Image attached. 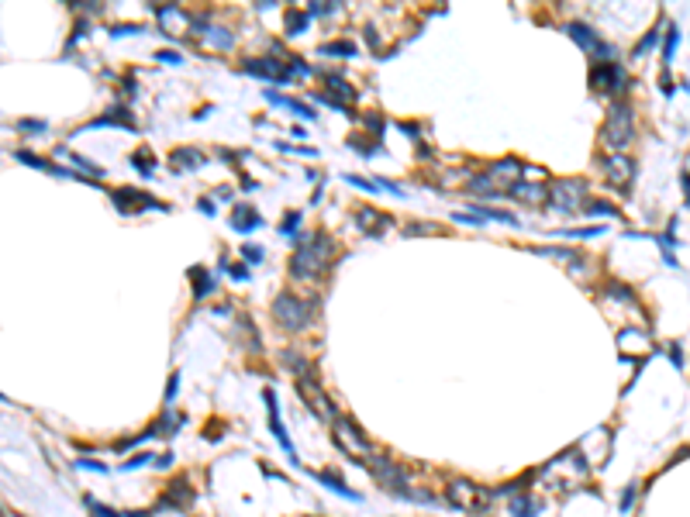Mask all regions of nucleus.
Masks as SVG:
<instances>
[{
  "label": "nucleus",
  "mask_w": 690,
  "mask_h": 517,
  "mask_svg": "<svg viewBox=\"0 0 690 517\" xmlns=\"http://www.w3.org/2000/svg\"><path fill=\"white\" fill-rule=\"evenodd\" d=\"M335 255H338V245L332 241V234L314 231L311 238H304L297 245V252L290 258V276L301 280V283H314L318 276L328 273V266L335 263Z\"/></svg>",
  "instance_id": "nucleus-1"
},
{
  "label": "nucleus",
  "mask_w": 690,
  "mask_h": 517,
  "mask_svg": "<svg viewBox=\"0 0 690 517\" xmlns=\"http://www.w3.org/2000/svg\"><path fill=\"white\" fill-rule=\"evenodd\" d=\"M632 138H635V118H632V107H628V104H611L607 121H604V128H601V142H604L614 155H621V148H628Z\"/></svg>",
  "instance_id": "nucleus-2"
},
{
  "label": "nucleus",
  "mask_w": 690,
  "mask_h": 517,
  "mask_svg": "<svg viewBox=\"0 0 690 517\" xmlns=\"http://www.w3.org/2000/svg\"><path fill=\"white\" fill-rule=\"evenodd\" d=\"M518 176H521V162H518V159H501V162H494L487 173L473 176L470 186H473V190H487V193L497 197L501 190H511V186L518 183Z\"/></svg>",
  "instance_id": "nucleus-3"
},
{
  "label": "nucleus",
  "mask_w": 690,
  "mask_h": 517,
  "mask_svg": "<svg viewBox=\"0 0 690 517\" xmlns=\"http://www.w3.org/2000/svg\"><path fill=\"white\" fill-rule=\"evenodd\" d=\"M366 469H369V476H373L383 490H390L393 496H404V500L414 496V486L407 483L404 469H397L387 455H373V459H366Z\"/></svg>",
  "instance_id": "nucleus-4"
},
{
  "label": "nucleus",
  "mask_w": 690,
  "mask_h": 517,
  "mask_svg": "<svg viewBox=\"0 0 690 517\" xmlns=\"http://www.w3.org/2000/svg\"><path fill=\"white\" fill-rule=\"evenodd\" d=\"M311 314H314V304H304V300L294 297V294H280V297L273 300V318H277V324H280L283 331H301V328L311 321Z\"/></svg>",
  "instance_id": "nucleus-5"
},
{
  "label": "nucleus",
  "mask_w": 690,
  "mask_h": 517,
  "mask_svg": "<svg viewBox=\"0 0 690 517\" xmlns=\"http://www.w3.org/2000/svg\"><path fill=\"white\" fill-rule=\"evenodd\" d=\"M625 83H628V76H625L621 63H594L590 87L597 94H618V90H625Z\"/></svg>",
  "instance_id": "nucleus-6"
},
{
  "label": "nucleus",
  "mask_w": 690,
  "mask_h": 517,
  "mask_svg": "<svg viewBox=\"0 0 690 517\" xmlns=\"http://www.w3.org/2000/svg\"><path fill=\"white\" fill-rule=\"evenodd\" d=\"M580 193H587V183L583 179H559L549 193V207L556 210H566V214H576L580 210Z\"/></svg>",
  "instance_id": "nucleus-7"
},
{
  "label": "nucleus",
  "mask_w": 690,
  "mask_h": 517,
  "mask_svg": "<svg viewBox=\"0 0 690 517\" xmlns=\"http://www.w3.org/2000/svg\"><path fill=\"white\" fill-rule=\"evenodd\" d=\"M111 204H114L121 214H142V210H149V207H155V210H166V204H155L149 193H142V190H131V186H121V190H114V193H111Z\"/></svg>",
  "instance_id": "nucleus-8"
},
{
  "label": "nucleus",
  "mask_w": 690,
  "mask_h": 517,
  "mask_svg": "<svg viewBox=\"0 0 690 517\" xmlns=\"http://www.w3.org/2000/svg\"><path fill=\"white\" fill-rule=\"evenodd\" d=\"M242 69L249 76H259V80H270V83H287L294 76V66H283L280 59H246Z\"/></svg>",
  "instance_id": "nucleus-9"
},
{
  "label": "nucleus",
  "mask_w": 690,
  "mask_h": 517,
  "mask_svg": "<svg viewBox=\"0 0 690 517\" xmlns=\"http://www.w3.org/2000/svg\"><path fill=\"white\" fill-rule=\"evenodd\" d=\"M263 400H266V407H270V431L277 434V441H280V448L290 455V462H294V465H301V459H297V452H294V441H290V434H287V428H283V417H280V400H277V393H273V390H263Z\"/></svg>",
  "instance_id": "nucleus-10"
},
{
  "label": "nucleus",
  "mask_w": 690,
  "mask_h": 517,
  "mask_svg": "<svg viewBox=\"0 0 690 517\" xmlns=\"http://www.w3.org/2000/svg\"><path fill=\"white\" fill-rule=\"evenodd\" d=\"M190 507H193V490L186 476H176L169 490L162 493V500L155 503V510H190Z\"/></svg>",
  "instance_id": "nucleus-11"
},
{
  "label": "nucleus",
  "mask_w": 690,
  "mask_h": 517,
  "mask_svg": "<svg viewBox=\"0 0 690 517\" xmlns=\"http://www.w3.org/2000/svg\"><path fill=\"white\" fill-rule=\"evenodd\" d=\"M335 434H338V438H349L352 448H359V452H373V441L366 438V431H363L352 417H345V414L335 417Z\"/></svg>",
  "instance_id": "nucleus-12"
},
{
  "label": "nucleus",
  "mask_w": 690,
  "mask_h": 517,
  "mask_svg": "<svg viewBox=\"0 0 690 517\" xmlns=\"http://www.w3.org/2000/svg\"><path fill=\"white\" fill-rule=\"evenodd\" d=\"M207 162V155L200 152V148H176L173 155H169V166L176 169V173H193V169H200Z\"/></svg>",
  "instance_id": "nucleus-13"
},
{
  "label": "nucleus",
  "mask_w": 690,
  "mask_h": 517,
  "mask_svg": "<svg viewBox=\"0 0 690 517\" xmlns=\"http://www.w3.org/2000/svg\"><path fill=\"white\" fill-rule=\"evenodd\" d=\"M259 224H263V217L256 214L252 204H235V210H232V228H235V231L249 234V231H256Z\"/></svg>",
  "instance_id": "nucleus-14"
},
{
  "label": "nucleus",
  "mask_w": 690,
  "mask_h": 517,
  "mask_svg": "<svg viewBox=\"0 0 690 517\" xmlns=\"http://www.w3.org/2000/svg\"><path fill=\"white\" fill-rule=\"evenodd\" d=\"M356 221L363 224L366 234H383V231L393 224L387 214H380V210H373V207H359V210H356Z\"/></svg>",
  "instance_id": "nucleus-15"
},
{
  "label": "nucleus",
  "mask_w": 690,
  "mask_h": 517,
  "mask_svg": "<svg viewBox=\"0 0 690 517\" xmlns=\"http://www.w3.org/2000/svg\"><path fill=\"white\" fill-rule=\"evenodd\" d=\"M311 476H314L321 486H328L332 493H338V496H345V500H352V503H363V493H359V490H352V486H345V479H338L335 472H328V469H325V472H311Z\"/></svg>",
  "instance_id": "nucleus-16"
},
{
  "label": "nucleus",
  "mask_w": 690,
  "mask_h": 517,
  "mask_svg": "<svg viewBox=\"0 0 690 517\" xmlns=\"http://www.w3.org/2000/svg\"><path fill=\"white\" fill-rule=\"evenodd\" d=\"M566 35H570V38H573V42H576L583 52H594V56H597V49H601V38H597V35H594V32H590L583 21H570V25H566Z\"/></svg>",
  "instance_id": "nucleus-17"
},
{
  "label": "nucleus",
  "mask_w": 690,
  "mask_h": 517,
  "mask_svg": "<svg viewBox=\"0 0 690 517\" xmlns=\"http://www.w3.org/2000/svg\"><path fill=\"white\" fill-rule=\"evenodd\" d=\"M604 169H607V179H611V183H632V159H625V155H607V159H604Z\"/></svg>",
  "instance_id": "nucleus-18"
},
{
  "label": "nucleus",
  "mask_w": 690,
  "mask_h": 517,
  "mask_svg": "<svg viewBox=\"0 0 690 517\" xmlns=\"http://www.w3.org/2000/svg\"><path fill=\"white\" fill-rule=\"evenodd\" d=\"M508 510H511V517H539L542 503L535 496H528V493H518V496L508 500Z\"/></svg>",
  "instance_id": "nucleus-19"
},
{
  "label": "nucleus",
  "mask_w": 690,
  "mask_h": 517,
  "mask_svg": "<svg viewBox=\"0 0 690 517\" xmlns=\"http://www.w3.org/2000/svg\"><path fill=\"white\" fill-rule=\"evenodd\" d=\"M266 100H270V104H283L287 111L301 114L304 121H314V118H318V114H314V111H311L308 104H301V100H290V97H280V94H273V90H266Z\"/></svg>",
  "instance_id": "nucleus-20"
},
{
  "label": "nucleus",
  "mask_w": 690,
  "mask_h": 517,
  "mask_svg": "<svg viewBox=\"0 0 690 517\" xmlns=\"http://www.w3.org/2000/svg\"><path fill=\"white\" fill-rule=\"evenodd\" d=\"M107 124H118V128H128V131H135V121L128 118V111H107L104 118H94L87 128H107Z\"/></svg>",
  "instance_id": "nucleus-21"
},
{
  "label": "nucleus",
  "mask_w": 690,
  "mask_h": 517,
  "mask_svg": "<svg viewBox=\"0 0 690 517\" xmlns=\"http://www.w3.org/2000/svg\"><path fill=\"white\" fill-rule=\"evenodd\" d=\"M508 193H511V197H518V200H525V204H539V200L546 197V190H542V186H535V183H515Z\"/></svg>",
  "instance_id": "nucleus-22"
},
{
  "label": "nucleus",
  "mask_w": 690,
  "mask_h": 517,
  "mask_svg": "<svg viewBox=\"0 0 690 517\" xmlns=\"http://www.w3.org/2000/svg\"><path fill=\"white\" fill-rule=\"evenodd\" d=\"M473 214L484 217V221H501V224H518V217L511 210H497V207H484V204H473Z\"/></svg>",
  "instance_id": "nucleus-23"
},
{
  "label": "nucleus",
  "mask_w": 690,
  "mask_h": 517,
  "mask_svg": "<svg viewBox=\"0 0 690 517\" xmlns=\"http://www.w3.org/2000/svg\"><path fill=\"white\" fill-rule=\"evenodd\" d=\"M183 424H186V417H183V414H173V410H166V414H162V417L155 421L159 434H166V438H169V434H176V431H180Z\"/></svg>",
  "instance_id": "nucleus-24"
},
{
  "label": "nucleus",
  "mask_w": 690,
  "mask_h": 517,
  "mask_svg": "<svg viewBox=\"0 0 690 517\" xmlns=\"http://www.w3.org/2000/svg\"><path fill=\"white\" fill-rule=\"evenodd\" d=\"M190 276H197V283H193V300H204V294L214 290V276L204 273V270H190Z\"/></svg>",
  "instance_id": "nucleus-25"
},
{
  "label": "nucleus",
  "mask_w": 690,
  "mask_h": 517,
  "mask_svg": "<svg viewBox=\"0 0 690 517\" xmlns=\"http://www.w3.org/2000/svg\"><path fill=\"white\" fill-rule=\"evenodd\" d=\"M204 38L214 42L217 49H232V45H235V35H232V32H224V28H207Z\"/></svg>",
  "instance_id": "nucleus-26"
},
{
  "label": "nucleus",
  "mask_w": 690,
  "mask_h": 517,
  "mask_svg": "<svg viewBox=\"0 0 690 517\" xmlns=\"http://www.w3.org/2000/svg\"><path fill=\"white\" fill-rule=\"evenodd\" d=\"M131 166H135L142 176H152V169H155V159L149 155V148H138V152H131Z\"/></svg>",
  "instance_id": "nucleus-27"
},
{
  "label": "nucleus",
  "mask_w": 690,
  "mask_h": 517,
  "mask_svg": "<svg viewBox=\"0 0 690 517\" xmlns=\"http://www.w3.org/2000/svg\"><path fill=\"white\" fill-rule=\"evenodd\" d=\"M308 21H311L308 11H290V14H287V35H301V32L308 28Z\"/></svg>",
  "instance_id": "nucleus-28"
},
{
  "label": "nucleus",
  "mask_w": 690,
  "mask_h": 517,
  "mask_svg": "<svg viewBox=\"0 0 690 517\" xmlns=\"http://www.w3.org/2000/svg\"><path fill=\"white\" fill-rule=\"evenodd\" d=\"M676 42H680V32H676V25L666 32V45H662V66H669L673 63V56H676Z\"/></svg>",
  "instance_id": "nucleus-29"
},
{
  "label": "nucleus",
  "mask_w": 690,
  "mask_h": 517,
  "mask_svg": "<svg viewBox=\"0 0 690 517\" xmlns=\"http://www.w3.org/2000/svg\"><path fill=\"white\" fill-rule=\"evenodd\" d=\"M318 52H321V56H356V45H352V42H328V45H321Z\"/></svg>",
  "instance_id": "nucleus-30"
},
{
  "label": "nucleus",
  "mask_w": 690,
  "mask_h": 517,
  "mask_svg": "<svg viewBox=\"0 0 690 517\" xmlns=\"http://www.w3.org/2000/svg\"><path fill=\"white\" fill-rule=\"evenodd\" d=\"M325 80L332 83V90H335V94H342L345 100H356V90H352V87H349V83H345L338 73H325Z\"/></svg>",
  "instance_id": "nucleus-31"
},
{
  "label": "nucleus",
  "mask_w": 690,
  "mask_h": 517,
  "mask_svg": "<svg viewBox=\"0 0 690 517\" xmlns=\"http://www.w3.org/2000/svg\"><path fill=\"white\" fill-rule=\"evenodd\" d=\"M345 183L356 186V190H363V193H373V197L383 190V183H373V179H363V176H345Z\"/></svg>",
  "instance_id": "nucleus-32"
},
{
  "label": "nucleus",
  "mask_w": 690,
  "mask_h": 517,
  "mask_svg": "<svg viewBox=\"0 0 690 517\" xmlns=\"http://www.w3.org/2000/svg\"><path fill=\"white\" fill-rule=\"evenodd\" d=\"M656 42H659V32L652 28V32H649V35H642V42H638V45L632 49V59H642V56H645V52H649V49H652Z\"/></svg>",
  "instance_id": "nucleus-33"
},
{
  "label": "nucleus",
  "mask_w": 690,
  "mask_h": 517,
  "mask_svg": "<svg viewBox=\"0 0 690 517\" xmlns=\"http://www.w3.org/2000/svg\"><path fill=\"white\" fill-rule=\"evenodd\" d=\"M563 238H590V234H604V224H594V228H566L559 231Z\"/></svg>",
  "instance_id": "nucleus-34"
},
{
  "label": "nucleus",
  "mask_w": 690,
  "mask_h": 517,
  "mask_svg": "<svg viewBox=\"0 0 690 517\" xmlns=\"http://www.w3.org/2000/svg\"><path fill=\"white\" fill-rule=\"evenodd\" d=\"M590 214H601V217H618V207H611V204H604V200H590V204H583Z\"/></svg>",
  "instance_id": "nucleus-35"
},
{
  "label": "nucleus",
  "mask_w": 690,
  "mask_h": 517,
  "mask_svg": "<svg viewBox=\"0 0 690 517\" xmlns=\"http://www.w3.org/2000/svg\"><path fill=\"white\" fill-rule=\"evenodd\" d=\"M149 462H155L152 459V452H138V455H131L125 465H121V472H131V469H142V465H149Z\"/></svg>",
  "instance_id": "nucleus-36"
},
{
  "label": "nucleus",
  "mask_w": 690,
  "mask_h": 517,
  "mask_svg": "<svg viewBox=\"0 0 690 517\" xmlns=\"http://www.w3.org/2000/svg\"><path fill=\"white\" fill-rule=\"evenodd\" d=\"M76 469H83V472H107V465H104L100 459H90V455H80V459H76Z\"/></svg>",
  "instance_id": "nucleus-37"
},
{
  "label": "nucleus",
  "mask_w": 690,
  "mask_h": 517,
  "mask_svg": "<svg viewBox=\"0 0 690 517\" xmlns=\"http://www.w3.org/2000/svg\"><path fill=\"white\" fill-rule=\"evenodd\" d=\"M635 493H638V486H635V483H628V486H625V493H621V500H618V510H621V514H628V510L635 507Z\"/></svg>",
  "instance_id": "nucleus-38"
},
{
  "label": "nucleus",
  "mask_w": 690,
  "mask_h": 517,
  "mask_svg": "<svg viewBox=\"0 0 690 517\" xmlns=\"http://www.w3.org/2000/svg\"><path fill=\"white\" fill-rule=\"evenodd\" d=\"M335 11H338V4H332V0H325V4H318V0H314V4L308 8V14H311V18H314V14H318V18H325V14H335Z\"/></svg>",
  "instance_id": "nucleus-39"
},
{
  "label": "nucleus",
  "mask_w": 690,
  "mask_h": 517,
  "mask_svg": "<svg viewBox=\"0 0 690 517\" xmlns=\"http://www.w3.org/2000/svg\"><path fill=\"white\" fill-rule=\"evenodd\" d=\"M297 224H301V210H290V214L283 217L280 231H283V234H294V231H297Z\"/></svg>",
  "instance_id": "nucleus-40"
},
{
  "label": "nucleus",
  "mask_w": 690,
  "mask_h": 517,
  "mask_svg": "<svg viewBox=\"0 0 690 517\" xmlns=\"http://www.w3.org/2000/svg\"><path fill=\"white\" fill-rule=\"evenodd\" d=\"M242 258L246 263H263V248L259 245H242Z\"/></svg>",
  "instance_id": "nucleus-41"
},
{
  "label": "nucleus",
  "mask_w": 690,
  "mask_h": 517,
  "mask_svg": "<svg viewBox=\"0 0 690 517\" xmlns=\"http://www.w3.org/2000/svg\"><path fill=\"white\" fill-rule=\"evenodd\" d=\"M452 221H459V224H473V228H477V224H484V217H477V214H463V210H455V214H452Z\"/></svg>",
  "instance_id": "nucleus-42"
},
{
  "label": "nucleus",
  "mask_w": 690,
  "mask_h": 517,
  "mask_svg": "<svg viewBox=\"0 0 690 517\" xmlns=\"http://www.w3.org/2000/svg\"><path fill=\"white\" fill-rule=\"evenodd\" d=\"M607 294H614V297H625L628 304H635V294H632L628 287H618V283H611V287H607Z\"/></svg>",
  "instance_id": "nucleus-43"
},
{
  "label": "nucleus",
  "mask_w": 690,
  "mask_h": 517,
  "mask_svg": "<svg viewBox=\"0 0 690 517\" xmlns=\"http://www.w3.org/2000/svg\"><path fill=\"white\" fill-rule=\"evenodd\" d=\"M138 32H142L138 25H118V28H111V35H114V38H121V35H138Z\"/></svg>",
  "instance_id": "nucleus-44"
},
{
  "label": "nucleus",
  "mask_w": 690,
  "mask_h": 517,
  "mask_svg": "<svg viewBox=\"0 0 690 517\" xmlns=\"http://www.w3.org/2000/svg\"><path fill=\"white\" fill-rule=\"evenodd\" d=\"M155 59H162V63H169V66H176V63H183V59H180V52H169V49H162V52H155Z\"/></svg>",
  "instance_id": "nucleus-45"
},
{
  "label": "nucleus",
  "mask_w": 690,
  "mask_h": 517,
  "mask_svg": "<svg viewBox=\"0 0 690 517\" xmlns=\"http://www.w3.org/2000/svg\"><path fill=\"white\" fill-rule=\"evenodd\" d=\"M18 131H45V121H18Z\"/></svg>",
  "instance_id": "nucleus-46"
},
{
  "label": "nucleus",
  "mask_w": 690,
  "mask_h": 517,
  "mask_svg": "<svg viewBox=\"0 0 690 517\" xmlns=\"http://www.w3.org/2000/svg\"><path fill=\"white\" fill-rule=\"evenodd\" d=\"M176 390H180V373H173V376H169V386H166V404L176 397Z\"/></svg>",
  "instance_id": "nucleus-47"
},
{
  "label": "nucleus",
  "mask_w": 690,
  "mask_h": 517,
  "mask_svg": "<svg viewBox=\"0 0 690 517\" xmlns=\"http://www.w3.org/2000/svg\"><path fill=\"white\" fill-rule=\"evenodd\" d=\"M424 231H438V228H428V224H407L404 234H424Z\"/></svg>",
  "instance_id": "nucleus-48"
},
{
  "label": "nucleus",
  "mask_w": 690,
  "mask_h": 517,
  "mask_svg": "<svg viewBox=\"0 0 690 517\" xmlns=\"http://www.w3.org/2000/svg\"><path fill=\"white\" fill-rule=\"evenodd\" d=\"M669 359H673L676 369H683V352H680V345H669Z\"/></svg>",
  "instance_id": "nucleus-49"
},
{
  "label": "nucleus",
  "mask_w": 690,
  "mask_h": 517,
  "mask_svg": "<svg viewBox=\"0 0 690 517\" xmlns=\"http://www.w3.org/2000/svg\"><path fill=\"white\" fill-rule=\"evenodd\" d=\"M232 280H249V270L246 266H232Z\"/></svg>",
  "instance_id": "nucleus-50"
},
{
  "label": "nucleus",
  "mask_w": 690,
  "mask_h": 517,
  "mask_svg": "<svg viewBox=\"0 0 690 517\" xmlns=\"http://www.w3.org/2000/svg\"><path fill=\"white\" fill-rule=\"evenodd\" d=\"M155 465H159V469H169V465H173V452L159 455V459H155Z\"/></svg>",
  "instance_id": "nucleus-51"
},
{
  "label": "nucleus",
  "mask_w": 690,
  "mask_h": 517,
  "mask_svg": "<svg viewBox=\"0 0 690 517\" xmlns=\"http://www.w3.org/2000/svg\"><path fill=\"white\" fill-rule=\"evenodd\" d=\"M683 459H690V448H680V452H676L669 462H683Z\"/></svg>",
  "instance_id": "nucleus-52"
},
{
  "label": "nucleus",
  "mask_w": 690,
  "mask_h": 517,
  "mask_svg": "<svg viewBox=\"0 0 690 517\" xmlns=\"http://www.w3.org/2000/svg\"><path fill=\"white\" fill-rule=\"evenodd\" d=\"M125 517H149V510H125Z\"/></svg>",
  "instance_id": "nucleus-53"
}]
</instances>
